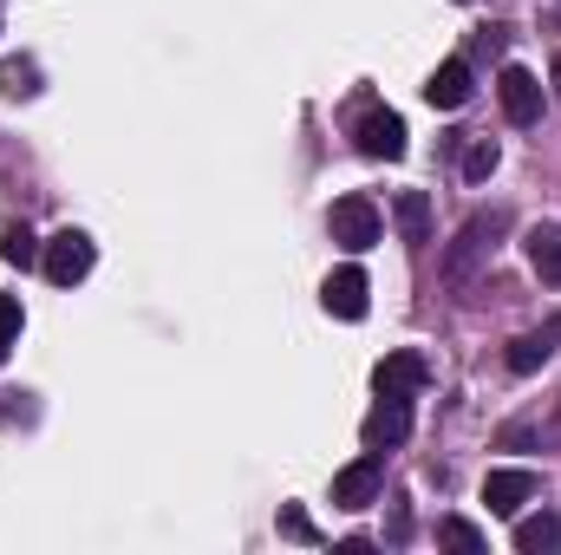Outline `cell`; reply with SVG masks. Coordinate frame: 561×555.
Segmentation results:
<instances>
[{
	"label": "cell",
	"instance_id": "ac0fdd59",
	"mask_svg": "<svg viewBox=\"0 0 561 555\" xmlns=\"http://www.w3.org/2000/svg\"><path fill=\"white\" fill-rule=\"evenodd\" d=\"M496 170V138H470L463 144V183H483Z\"/></svg>",
	"mask_w": 561,
	"mask_h": 555
},
{
	"label": "cell",
	"instance_id": "3957f363",
	"mask_svg": "<svg viewBox=\"0 0 561 555\" xmlns=\"http://www.w3.org/2000/svg\"><path fill=\"white\" fill-rule=\"evenodd\" d=\"M327 229H333V242H340L346 256H366V249L379 242V209H373L366 196H340L333 216H327Z\"/></svg>",
	"mask_w": 561,
	"mask_h": 555
},
{
	"label": "cell",
	"instance_id": "7402d4cb",
	"mask_svg": "<svg viewBox=\"0 0 561 555\" xmlns=\"http://www.w3.org/2000/svg\"><path fill=\"white\" fill-rule=\"evenodd\" d=\"M556 92H561V53H556Z\"/></svg>",
	"mask_w": 561,
	"mask_h": 555
},
{
	"label": "cell",
	"instance_id": "9a60e30c",
	"mask_svg": "<svg viewBox=\"0 0 561 555\" xmlns=\"http://www.w3.org/2000/svg\"><path fill=\"white\" fill-rule=\"evenodd\" d=\"M516 550L523 555L561 550V517H549V510H542V517H523V523H516Z\"/></svg>",
	"mask_w": 561,
	"mask_h": 555
},
{
	"label": "cell",
	"instance_id": "7c38bea8",
	"mask_svg": "<svg viewBox=\"0 0 561 555\" xmlns=\"http://www.w3.org/2000/svg\"><path fill=\"white\" fill-rule=\"evenodd\" d=\"M556 340H561V320H549L542 333H516L510 340V373H542L556 360Z\"/></svg>",
	"mask_w": 561,
	"mask_h": 555
},
{
	"label": "cell",
	"instance_id": "9c48e42d",
	"mask_svg": "<svg viewBox=\"0 0 561 555\" xmlns=\"http://www.w3.org/2000/svg\"><path fill=\"white\" fill-rule=\"evenodd\" d=\"M529 497H536V471H490V477H483V503H490V517H523Z\"/></svg>",
	"mask_w": 561,
	"mask_h": 555
},
{
	"label": "cell",
	"instance_id": "277c9868",
	"mask_svg": "<svg viewBox=\"0 0 561 555\" xmlns=\"http://www.w3.org/2000/svg\"><path fill=\"white\" fill-rule=\"evenodd\" d=\"M353 138H359V150H366L373 163H399V157H405V118L386 112V105H366L359 125H353Z\"/></svg>",
	"mask_w": 561,
	"mask_h": 555
},
{
	"label": "cell",
	"instance_id": "8fae6325",
	"mask_svg": "<svg viewBox=\"0 0 561 555\" xmlns=\"http://www.w3.org/2000/svg\"><path fill=\"white\" fill-rule=\"evenodd\" d=\"M523 256H529V269L549 281V287H561V223H536L523 236Z\"/></svg>",
	"mask_w": 561,
	"mask_h": 555
},
{
	"label": "cell",
	"instance_id": "5b68a950",
	"mask_svg": "<svg viewBox=\"0 0 561 555\" xmlns=\"http://www.w3.org/2000/svg\"><path fill=\"white\" fill-rule=\"evenodd\" d=\"M496 99H503V118L510 125H542V79L529 72V66H503V79H496Z\"/></svg>",
	"mask_w": 561,
	"mask_h": 555
},
{
	"label": "cell",
	"instance_id": "8992f818",
	"mask_svg": "<svg viewBox=\"0 0 561 555\" xmlns=\"http://www.w3.org/2000/svg\"><path fill=\"white\" fill-rule=\"evenodd\" d=\"M359 438H366V451H399V444L412 438V399H399V393H379V406L366 412Z\"/></svg>",
	"mask_w": 561,
	"mask_h": 555
},
{
	"label": "cell",
	"instance_id": "4fadbf2b",
	"mask_svg": "<svg viewBox=\"0 0 561 555\" xmlns=\"http://www.w3.org/2000/svg\"><path fill=\"white\" fill-rule=\"evenodd\" d=\"M424 99H431L437 112H457V105L470 99V66H463V59H444V66L431 72V86H424Z\"/></svg>",
	"mask_w": 561,
	"mask_h": 555
},
{
	"label": "cell",
	"instance_id": "d6986e66",
	"mask_svg": "<svg viewBox=\"0 0 561 555\" xmlns=\"http://www.w3.org/2000/svg\"><path fill=\"white\" fill-rule=\"evenodd\" d=\"M280 536H287V543H320V530L307 523L300 503H280Z\"/></svg>",
	"mask_w": 561,
	"mask_h": 555
},
{
	"label": "cell",
	"instance_id": "e0dca14e",
	"mask_svg": "<svg viewBox=\"0 0 561 555\" xmlns=\"http://www.w3.org/2000/svg\"><path fill=\"white\" fill-rule=\"evenodd\" d=\"M437 543H444V550H463V555H483V530L463 523V517H444V523H437Z\"/></svg>",
	"mask_w": 561,
	"mask_h": 555
},
{
	"label": "cell",
	"instance_id": "30bf717a",
	"mask_svg": "<svg viewBox=\"0 0 561 555\" xmlns=\"http://www.w3.org/2000/svg\"><path fill=\"white\" fill-rule=\"evenodd\" d=\"M379 497V451H366L359 464H346L340 477H333V503L340 510H366Z\"/></svg>",
	"mask_w": 561,
	"mask_h": 555
},
{
	"label": "cell",
	"instance_id": "2e32d148",
	"mask_svg": "<svg viewBox=\"0 0 561 555\" xmlns=\"http://www.w3.org/2000/svg\"><path fill=\"white\" fill-rule=\"evenodd\" d=\"M0 262L33 269V262H39V236H33L26 223H7V229H0Z\"/></svg>",
	"mask_w": 561,
	"mask_h": 555
},
{
	"label": "cell",
	"instance_id": "6da1fadb",
	"mask_svg": "<svg viewBox=\"0 0 561 555\" xmlns=\"http://www.w3.org/2000/svg\"><path fill=\"white\" fill-rule=\"evenodd\" d=\"M503 229H510V216H503V209H490V216H470V223L457 229V242L444 249V275L457 281V287H470V281L496 262V242H503Z\"/></svg>",
	"mask_w": 561,
	"mask_h": 555
},
{
	"label": "cell",
	"instance_id": "7a4b0ae2",
	"mask_svg": "<svg viewBox=\"0 0 561 555\" xmlns=\"http://www.w3.org/2000/svg\"><path fill=\"white\" fill-rule=\"evenodd\" d=\"M92 262H99V249H92V236H85V229H59V236L39 249V269H46L53 287L85 281V275H92Z\"/></svg>",
	"mask_w": 561,
	"mask_h": 555
},
{
	"label": "cell",
	"instance_id": "ba28073f",
	"mask_svg": "<svg viewBox=\"0 0 561 555\" xmlns=\"http://www.w3.org/2000/svg\"><path fill=\"white\" fill-rule=\"evenodd\" d=\"M373 386L379 393H399V399H419L424 386H431V366H424V353H386L373 366Z\"/></svg>",
	"mask_w": 561,
	"mask_h": 555
},
{
	"label": "cell",
	"instance_id": "44dd1931",
	"mask_svg": "<svg viewBox=\"0 0 561 555\" xmlns=\"http://www.w3.org/2000/svg\"><path fill=\"white\" fill-rule=\"evenodd\" d=\"M549 438H561V412H556V424H549Z\"/></svg>",
	"mask_w": 561,
	"mask_h": 555
},
{
	"label": "cell",
	"instance_id": "5bb4252c",
	"mask_svg": "<svg viewBox=\"0 0 561 555\" xmlns=\"http://www.w3.org/2000/svg\"><path fill=\"white\" fill-rule=\"evenodd\" d=\"M399 236H405L412 249L431 242V196H424V190H405V196H399Z\"/></svg>",
	"mask_w": 561,
	"mask_h": 555
},
{
	"label": "cell",
	"instance_id": "ffe728a7",
	"mask_svg": "<svg viewBox=\"0 0 561 555\" xmlns=\"http://www.w3.org/2000/svg\"><path fill=\"white\" fill-rule=\"evenodd\" d=\"M13 333H20V301H13V294H0V347H7Z\"/></svg>",
	"mask_w": 561,
	"mask_h": 555
},
{
	"label": "cell",
	"instance_id": "52a82bcc",
	"mask_svg": "<svg viewBox=\"0 0 561 555\" xmlns=\"http://www.w3.org/2000/svg\"><path fill=\"white\" fill-rule=\"evenodd\" d=\"M366 294H373L366 269H333L327 287H320V307H327L333 320H366Z\"/></svg>",
	"mask_w": 561,
	"mask_h": 555
}]
</instances>
